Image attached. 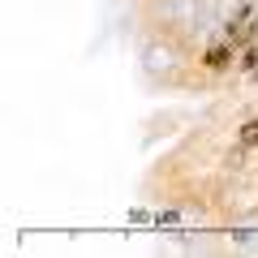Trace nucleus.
<instances>
[{"label": "nucleus", "mask_w": 258, "mask_h": 258, "mask_svg": "<svg viewBox=\"0 0 258 258\" xmlns=\"http://www.w3.org/2000/svg\"><path fill=\"white\" fill-rule=\"evenodd\" d=\"M232 43H258V13L254 9L237 13V22H232Z\"/></svg>", "instance_id": "f257e3e1"}, {"label": "nucleus", "mask_w": 258, "mask_h": 258, "mask_svg": "<svg viewBox=\"0 0 258 258\" xmlns=\"http://www.w3.org/2000/svg\"><path fill=\"white\" fill-rule=\"evenodd\" d=\"M228 60H232V47L228 43H215L211 52H207V69H224Z\"/></svg>", "instance_id": "f03ea898"}, {"label": "nucleus", "mask_w": 258, "mask_h": 258, "mask_svg": "<svg viewBox=\"0 0 258 258\" xmlns=\"http://www.w3.org/2000/svg\"><path fill=\"white\" fill-rule=\"evenodd\" d=\"M241 147H258V120L241 125Z\"/></svg>", "instance_id": "7ed1b4c3"}]
</instances>
